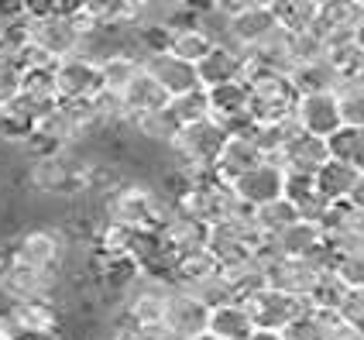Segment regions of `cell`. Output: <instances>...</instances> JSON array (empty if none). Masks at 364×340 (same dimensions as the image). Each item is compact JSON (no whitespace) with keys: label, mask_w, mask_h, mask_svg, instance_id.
Returning a JSON list of instances; mask_svg holds the SVG:
<instances>
[{"label":"cell","mask_w":364,"mask_h":340,"mask_svg":"<svg viewBox=\"0 0 364 340\" xmlns=\"http://www.w3.org/2000/svg\"><path fill=\"white\" fill-rule=\"evenodd\" d=\"M176 200H165L155 186L141 179H124L107 200H103V217L124 223L138 234H159L165 217L172 213Z\"/></svg>","instance_id":"6da1fadb"},{"label":"cell","mask_w":364,"mask_h":340,"mask_svg":"<svg viewBox=\"0 0 364 340\" xmlns=\"http://www.w3.org/2000/svg\"><path fill=\"white\" fill-rule=\"evenodd\" d=\"M97 24L82 14L80 7L48 11V14H28V41L41 48L45 55L59 62L65 55H76L82 45V35H90Z\"/></svg>","instance_id":"7a4b0ae2"},{"label":"cell","mask_w":364,"mask_h":340,"mask_svg":"<svg viewBox=\"0 0 364 340\" xmlns=\"http://www.w3.org/2000/svg\"><path fill=\"white\" fill-rule=\"evenodd\" d=\"M176 206H179L182 213L203 221L206 227L223 223V221H230V217H237V213H244V210H251V206H244L241 196L234 193V186L223 182L217 172L200 182H193L179 200H176Z\"/></svg>","instance_id":"3957f363"},{"label":"cell","mask_w":364,"mask_h":340,"mask_svg":"<svg viewBox=\"0 0 364 340\" xmlns=\"http://www.w3.org/2000/svg\"><path fill=\"white\" fill-rule=\"evenodd\" d=\"M244 83L251 86V124H279V120H292L296 114V100L299 90L292 76L282 73H247Z\"/></svg>","instance_id":"277c9868"},{"label":"cell","mask_w":364,"mask_h":340,"mask_svg":"<svg viewBox=\"0 0 364 340\" xmlns=\"http://www.w3.org/2000/svg\"><path fill=\"white\" fill-rule=\"evenodd\" d=\"M264 238H268V234L258 227L255 210H244V213L230 217V221L213 223V227H210V238H206V248L217 255V261H220L223 268H230V265H237V261L251 258Z\"/></svg>","instance_id":"5b68a950"},{"label":"cell","mask_w":364,"mask_h":340,"mask_svg":"<svg viewBox=\"0 0 364 340\" xmlns=\"http://www.w3.org/2000/svg\"><path fill=\"white\" fill-rule=\"evenodd\" d=\"M279 31H282V24L275 18L272 4H255V7H247V11H241V14H234V18L223 21L220 38L230 41V45H237L241 52H255V48L268 45Z\"/></svg>","instance_id":"8992f818"},{"label":"cell","mask_w":364,"mask_h":340,"mask_svg":"<svg viewBox=\"0 0 364 340\" xmlns=\"http://www.w3.org/2000/svg\"><path fill=\"white\" fill-rule=\"evenodd\" d=\"M62 285V272H38L21 261H7L0 268V296L7 302H28V299H55Z\"/></svg>","instance_id":"52a82bcc"},{"label":"cell","mask_w":364,"mask_h":340,"mask_svg":"<svg viewBox=\"0 0 364 340\" xmlns=\"http://www.w3.org/2000/svg\"><path fill=\"white\" fill-rule=\"evenodd\" d=\"M65 238L59 230H48V227H35V230H24L14 248H11V258L28 265V268H38V272H62L65 265Z\"/></svg>","instance_id":"ba28073f"},{"label":"cell","mask_w":364,"mask_h":340,"mask_svg":"<svg viewBox=\"0 0 364 340\" xmlns=\"http://www.w3.org/2000/svg\"><path fill=\"white\" fill-rule=\"evenodd\" d=\"M296 124L316 134V138H333L344 127V110H341V97L337 90H323V93H299L296 100Z\"/></svg>","instance_id":"9c48e42d"},{"label":"cell","mask_w":364,"mask_h":340,"mask_svg":"<svg viewBox=\"0 0 364 340\" xmlns=\"http://www.w3.org/2000/svg\"><path fill=\"white\" fill-rule=\"evenodd\" d=\"M141 65H144V73H151L155 80L162 83V90L168 93V97H182V93L203 90L196 62L179 59V55H176V52H168V48L144 52V55H141Z\"/></svg>","instance_id":"30bf717a"},{"label":"cell","mask_w":364,"mask_h":340,"mask_svg":"<svg viewBox=\"0 0 364 340\" xmlns=\"http://www.w3.org/2000/svg\"><path fill=\"white\" fill-rule=\"evenodd\" d=\"M165 326L176 334V340L200 337V334L210 330V306L196 292H189L182 285H172L168 302H165Z\"/></svg>","instance_id":"8fae6325"},{"label":"cell","mask_w":364,"mask_h":340,"mask_svg":"<svg viewBox=\"0 0 364 340\" xmlns=\"http://www.w3.org/2000/svg\"><path fill=\"white\" fill-rule=\"evenodd\" d=\"M206 97H210V117L220 120L230 134H241V131L255 127L251 124V86L244 80L210 86Z\"/></svg>","instance_id":"7c38bea8"},{"label":"cell","mask_w":364,"mask_h":340,"mask_svg":"<svg viewBox=\"0 0 364 340\" xmlns=\"http://www.w3.org/2000/svg\"><path fill=\"white\" fill-rule=\"evenodd\" d=\"M244 302L255 317V326H264V330H285L309 306V299H303V296H292V292L272 289V285H264L262 292H255Z\"/></svg>","instance_id":"4fadbf2b"},{"label":"cell","mask_w":364,"mask_h":340,"mask_svg":"<svg viewBox=\"0 0 364 340\" xmlns=\"http://www.w3.org/2000/svg\"><path fill=\"white\" fill-rule=\"evenodd\" d=\"M55 86L62 100H93L103 90L100 62L86 55H65L55 62Z\"/></svg>","instance_id":"5bb4252c"},{"label":"cell","mask_w":364,"mask_h":340,"mask_svg":"<svg viewBox=\"0 0 364 340\" xmlns=\"http://www.w3.org/2000/svg\"><path fill=\"white\" fill-rule=\"evenodd\" d=\"M230 186H234V193L241 196L244 206L258 210V206H264V203L285 196V169L279 165V161L264 159L262 165H255V169H247L244 176H237Z\"/></svg>","instance_id":"9a60e30c"},{"label":"cell","mask_w":364,"mask_h":340,"mask_svg":"<svg viewBox=\"0 0 364 340\" xmlns=\"http://www.w3.org/2000/svg\"><path fill=\"white\" fill-rule=\"evenodd\" d=\"M244 65H247V52H241V48H237V45H230V41L217 38V45H213V48H210V52L196 62L203 90L220 86V83L244 80Z\"/></svg>","instance_id":"2e32d148"},{"label":"cell","mask_w":364,"mask_h":340,"mask_svg":"<svg viewBox=\"0 0 364 340\" xmlns=\"http://www.w3.org/2000/svg\"><path fill=\"white\" fill-rule=\"evenodd\" d=\"M7 313L14 317L18 330L24 337H45V340H55L62 326V313H59V302L55 299H28V302H11Z\"/></svg>","instance_id":"e0dca14e"},{"label":"cell","mask_w":364,"mask_h":340,"mask_svg":"<svg viewBox=\"0 0 364 340\" xmlns=\"http://www.w3.org/2000/svg\"><path fill=\"white\" fill-rule=\"evenodd\" d=\"M330 159V144L326 138H316V134H309V131H296L289 144L282 148V155L272 161H279L285 172H306V176H316L320 172V165Z\"/></svg>","instance_id":"ac0fdd59"},{"label":"cell","mask_w":364,"mask_h":340,"mask_svg":"<svg viewBox=\"0 0 364 340\" xmlns=\"http://www.w3.org/2000/svg\"><path fill=\"white\" fill-rule=\"evenodd\" d=\"M268 272V285L272 289H282V292H292V296H309V289L320 279V268L306 258H289V255H279L264 265Z\"/></svg>","instance_id":"d6986e66"},{"label":"cell","mask_w":364,"mask_h":340,"mask_svg":"<svg viewBox=\"0 0 364 340\" xmlns=\"http://www.w3.org/2000/svg\"><path fill=\"white\" fill-rule=\"evenodd\" d=\"M255 131V127H251ZM251 131H241V134H230L227 144H223L220 159L213 165V172L220 176L223 182H234L237 176H244L247 169H255V165H262L264 161V152L258 148V141Z\"/></svg>","instance_id":"ffe728a7"},{"label":"cell","mask_w":364,"mask_h":340,"mask_svg":"<svg viewBox=\"0 0 364 340\" xmlns=\"http://www.w3.org/2000/svg\"><path fill=\"white\" fill-rule=\"evenodd\" d=\"M217 31L203 28V18H189V21H179L168 28V38H165V48L176 52L179 59L186 62H200L213 45H217Z\"/></svg>","instance_id":"44dd1931"},{"label":"cell","mask_w":364,"mask_h":340,"mask_svg":"<svg viewBox=\"0 0 364 340\" xmlns=\"http://www.w3.org/2000/svg\"><path fill=\"white\" fill-rule=\"evenodd\" d=\"M275 248L289 255V258H313L320 248H326V230L320 221H292L285 230L275 234Z\"/></svg>","instance_id":"7402d4cb"},{"label":"cell","mask_w":364,"mask_h":340,"mask_svg":"<svg viewBox=\"0 0 364 340\" xmlns=\"http://www.w3.org/2000/svg\"><path fill=\"white\" fill-rule=\"evenodd\" d=\"M124 110H127V120H131V124H134V120L141 117V114H151V110H162L165 103L172 100V97H168V93H165L162 90V83L155 80V76H151V73H138V76H134V83H131V86H127V90H124Z\"/></svg>","instance_id":"603a6c76"},{"label":"cell","mask_w":364,"mask_h":340,"mask_svg":"<svg viewBox=\"0 0 364 340\" xmlns=\"http://www.w3.org/2000/svg\"><path fill=\"white\" fill-rule=\"evenodd\" d=\"M255 330L258 326H255V317L244 299L210 309V334H217L220 340H247Z\"/></svg>","instance_id":"cb8c5ba5"},{"label":"cell","mask_w":364,"mask_h":340,"mask_svg":"<svg viewBox=\"0 0 364 340\" xmlns=\"http://www.w3.org/2000/svg\"><path fill=\"white\" fill-rule=\"evenodd\" d=\"M285 200L296 203V210L306 221H323L326 206H330L323 193L316 189V176H306V172H285Z\"/></svg>","instance_id":"d4e9b609"},{"label":"cell","mask_w":364,"mask_h":340,"mask_svg":"<svg viewBox=\"0 0 364 340\" xmlns=\"http://www.w3.org/2000/svg\"><path fill=\"white\" fill-rule=\"evenodd\" d=\"M358 176H361V169H354V165H347V161L330 155V159L320 165V172H316V189L323 193L326 203H344L347 196H350Z\"/></svg>","instance_id":"484cf974"},{"label":"cell","mask_w":364,"mask_h":340,"mask_svg":"<svg viewBox=\"0 0 364 340\" xmlns=\"http://www.w3.org/2000/svg\"><path fill=\"white\" fill-rule=\"evenodd\" d=\"M223 265L217 261V255L210 251V248H196V251H186L176 258L172 265V282L182 285V289H196L203 279H210V275H217Z\"/></svg>","instance_id":"4316f807"},{"label":"cell","mask_w":364,"mask_h":340,"mask_svg":"<svg viewBox=\"0 0 364 340\" xmlns=\"http://www.w3.org/2000/svg\"><path fill=\"white\" fill-rule=\"evenodd\" d=\"M144 0H76L73 7H80L93 24H138Z\"/></svg>","instance_id":"83f0119b"},{"label":"cell","mask_w":364,"mask_h":340,"mask_svg":"<svg viewBox=\"0 0 364 340\" xmlns=\"http://www.w3.org/2000/svg\"><path fill=\"white\" fill-rule=\"evenodd\" d=\"M292 83L299 93H323V90H341L344 86V76L333 62L326 59H316V62H303L292 69Z\"/></svg>","instance_id":"f1b7e54d"},{"label":"cell","mask_w":364,"mask_h":340,"mask_svg":"<svg viewBox=\"0 0 364 340\" xmlns=\"http://www.w3.org/2000/svg\"><path fill=\"white\" fill-rule=\"evenodd\" d=\"M141 69H144L141 55H134V52H114V55H107V59H100L103 90L114 93V97H124V90L134 83V76H138Z\"/></svg>","instance_id":"f546056e"},{"label":"cell","mask_w":364,"mask_h":340,"mask_svg":"<svg viewBox=\"0 0 364 340\" xmlns=\"http://www.w3.org/2000/svg\"><path fill=\"white\" fill-rule=\"evenodd\" d=\"M337 323H341L337 313L316 309V306H306L303 313L289 323L282 334H285V340H330V334H333Z\"/></svg>","instance_id":"4dcf8cb0"},{"label":"cell","mask_w":364,"mask_h":340,"mask_svg":"<svg viewBox=\"0 0 364 340\" xmlns=\"http://www.w3.org/2000/svg\"><path fill=\"white\" fill-rule=\"evenodd\" d=\"M138 134H141L144 141H151V144H162V148H168L172 141H176V134L182 131L179 117L172 114V107L165 103L162 110H151V114H141V117L131 124Z\"/></svg>","instance_id":"1f68e13d"},{"label":"cell","mask_w":364,"mask_h":340,"mask_svg":"<svg viewBox=\"0 0 364 340\" xmlns=\"http://www.w3.org/2000/svg\"><path fill=\"white\" fill-rule=\"evenodd\" d=\"M21 93H28V97L35 103H41L45 110H52V107L62 100L59 86H55V65H31V69H24Z\"/></svg>","instance_id":"d6a6232c"},{"label":"cell","mask_w":364,"mask_h":340,"mask_svg":"<svg viewBox=\"0 0 364 340\" xmlns=\"http://www.w3.org/2000/svg\"><path fill=\"white\" fill-rule=\"evenodd\" d=\"M223 272H227V279L234 285L237 299H251L255 292H262L264 285H268V272H264V265L255 255L237 261V265H230V268H223Z\"/></svg>","instance_id":"836d02e7"},{"label":"cell","mask_w":364,"mask_h":340,"mask_svg":"<svg viewBox=\"0 0 364 340\" xmlns=\"http://www.w3.org/2000/svg\"><path fill=\"white\" fill-rule=\"evenodd\" d=\"M361 7L354 0H323L320 4V14H316V31L326 35V31H337V28H358L361 24Z\"/></svg>","instance_id":"e575fe53"},{"label":"cell","mask_w":364,"mask_h":340,"mask_svg":"<svg viewBox=\"0 0 364 340\" xmlns=\"http://www.w3.org/2000/svg\"><path fill=\"white\" fill-rule=\"evenodd\" d=\"M272 11L285 31H306L316 24L320 0H272Z\"/></svg>","instance_id":"d590c367"},{"label":"cell","mask_w":364,"mask_h":340,"mask_svg":"<svg viewBox=\"0 0 364 340\" xmlns=\"http://www.w3.org/2000/svg\"><path fill=\"white\" fill-rule=\"evenodd\" d=\"M347 292H350V285H347L333 268L330 272H320V279H316V285L309 289V306H316V309H330V313H337L341 309V302L347 299Z\"/></svg>","instance_id":"8d00e7d4"},{"label":"cell","mask_w":364,"mask_h":340,"mask_svg":"<svg viewBox=\"0 0 364 340\" xmlns=\"http://www.w3.org/2000/svg\"><path fill=\"white\" fill-rule=\"evenodd\" d=\"M326 144H330V155H333V159H341L364 172V127L344 124L333 138H326Z\"/></svg>","instance_id":"74e56055"},{"label":"cell","mask_w":364,"mask_h":340,"mask_svg":"<svg viewBox=\"0 0 364 340\" xmlns=\"http://www.w3.org/2000/svg\"><path fill=\"white\" fill-rule=\"evenodd\" d=\"M303 213L296 210V203L292 200H285V196H279V200H272V203H264V206H258L255 210V221H258V227H262L268 238H275L279 230H285L292 221H299Z\"/></svg>","instance_id":"f35d334b"},{"label":"cell","mask_w":364,"mask_h":340,"mask_svg":"<svg viewBox=\"0 0 364 340\" xmlns=\"http://www.w3.org/2000/svg\"><path fill=\"white\" fill-rule=\"evenodd\" d=\"M289 55L296 65L303 62H316L326 55V45H323V35L316 28H306V31H289Z\"/></svg>","instance_id":"ab89813d"},{"label":"cell","mask_w":364,"mask_h":340,"mask_svg":"<svg viewBox=\"0 0 364 340\" xmlns=\"http://www.w3.org/2000/svg\"><path fill=\"white\" fill-rule=\"evenodd\" d=\"M189 292H196L210 309H217V306H227V302H237V292H234V285L227 279V272H217V275H210V279H203L196 289H189Z\"/></svg>","instance_id":"60d3db41"},{"label":"cell","mask_w":364,"mask_h":340,"mask_svg":"<svg viewBox=\"0 0 364 340\" xmlns=\"http://www.w3.org/2000/svg\"><path fill=\"white\" fill-rule=\"evenodd\" d=\"M168 107H172V114L179 117L182 127H186V124H193V120L210 117V97H206V90H193V93L172 97Z\"/></svg>","instance_id":"b9f144b4"},{"label":"cell","mask_w":364,"mask_h":340,"mask_svg":"<svg viewBox=\"0 0 364 340\" xmlns=\"http://www.w3.org/2000/svg\"><path fill=\"white\" fill-rule=\"evenodd\" d=\"M341 97V110H344V124L350 127H364V80H350L337 90Z\"/></svg>","instance_id":"7bdbcfd3"},{"label":"cell","mask_w":364,"mask_h":340,"mask_svg":"<svg viewBox=\"0 0 364 340\" xmlns=\"http://www.w3.org/2000/svg\"><path fill=\"white\" fill-rule=\"evenodd\" d=\"M114 334L121 340H176V334L162 323H127L121 317V323H114Z\"/></svg>","instance_id":"ee69618b"},{"label":"cell","mask_w":364,"mask_h":340,"mask_svg":"<svg viewBox=\"0 0 364 340\" xmlns=\"http://www.w3.org/2000/svg\"><path fill=\"white\" fill-rule=\"evenodd\" d=\"M333 272H337L350 289H364V248H358V251H337Z\"/></svg>","instance_id":"f6af8a7d"},{"label":"cell","mask_w":364,"mask_h":340,"mask_svg":"<svg viewBox=\"0 0 364 340\" xmlns=\"http://www.w3.org/2000/svg\"><path fill=\"white\" fill-rule=\"evenodd\" d=\"M337 317H341V323H350V326L364 330V289H350L347 292V299L341 302Z\"/></svg>","instance_id":"bcb514c9"},{"label":"cell","mask_w":364,"mask_h":340,"mask_svg":"<svg viewBox=\"0 0 364 340\" xmlns=\"http://www.w3.org/2000/svg\"><path fill=\"white\" fill-rule=\"evenodd\" d=\"M0 340H24V334L18 330V323H14V317L7 309L0 313Z\"/></svg>","instance_id":"7dc6e473"},{"label":"cell","mask_w":364,"mask_h":340,"mask_svg":"<svg viewBox=\"0 0 364 340\" xmlns=\"http://www.w3.org/2000/svg\"><path fill=\"white\" fill-rule=\"evenodd\" d=\"M330 340H364V330L350 326V323H337L333 334H330Z\"/></svg>","instance_id":"c3c4849f"},{"label":"cell","mask_w":364,"mask_h":340,"mask_svg":"<svg viewBox=\"0 0 364 340\" xmlns=\"http://www.w3.org/2000/svg\"><path fill=\"white\" fill-rule=\"evenodd\" d=\"M347 203H350L354 210H364V172L358 176V182H354V189H350V196H347Z\"/></svg>","instance_id":"681fc988"},{"label":"cell","mask_w":364,"mask_h":340,"mask_svg":"<svg viewBox=\"0 0 364 340\" xmlns=\"http://www.w3.org/2000/svg\"><path fill=\"white\" fill-rule=\"evenodd\" d=\"M247 340H285V334H282V330H264V326H258V330H255Z\"/></svg>","instance_id":"f907efd6"},{"label":"cell","mask_w":364,"mask_h":340,"mask_svg":"<svg viewBox=\"0 0 364 340\" xmlns=\"http://www.w3.org/2000/svg\"><path fill=\"white\" fill-rule=\"evenodd\" d=\"M193 340H220V337H217V334H210V330H206V334H200V337H193Z\"/></svg>","instance_id":"816d5d0a"},{"label":"cell","mask_w":364,"mask_h":340,"mask_svg":"<svg viewBox=\"0 0 364 340\" xmlns=\"http://www.w3.org/2000/svg\"><path fill=\"white\" fill-rule=\"evenodd\" d=\"M354 4H358V7H361V11H364V0H354Z\"/></svg>","instance_id":"f5cc1de1"},{"label":"cell","mask_w":364,"mask_h":340,"mask_svg":"<svg viewBox=\"0 0 364 340\" xmlns=\"http://www.w3.org/2000/svg\"><path fill=\"white\" fill-rule=\"evenodd\" d=\"M320 4H323V0H320Z\"/></svg>","instance_id":"db71d44e"}]
</instances>
